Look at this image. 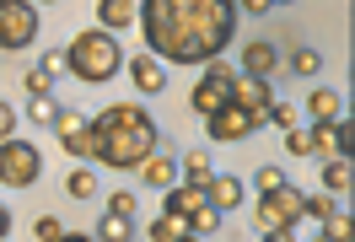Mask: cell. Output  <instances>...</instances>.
<instances>
[{
  "instance_id": "6da1fadb",
  "label": "cell",
  "mask_w": 355,
  "mask_h": 242,
  "mask_svg": "<svg viewBox=\"0 0 355 242\" xmlns=\"http://www.w3.org/2000/svg\"><path fill=\"white\" fill-rule=\"evenodd\" d=\"M237 0H140L135 22L146 33V49L173 65H205L226 54L237 33Z\"/></svg>"
},
{
  "instance_id": "7a4b0ae2",
  "label": "cell",
  "mask_w": 355,
  "mask_h": 242,
  "mask_svg": "<svg viewBox=\"0 0 355 242\" xmlns=\"http://www.w3.org/2000/svg\"><path fill=\"white\" fill-rule=\"evenodd\" d=\"M156 119L140 103H108V108L92 119V162H103V167H119V173H130L140 167L146 156L156 151Z\"/></svg>"
},
{
  "instance_id": "3957f363",
  "label": "cell",
  "mask_w": 355,
  "mask_h": 242,
  "mask_svg": "<svg viewBox=\"0 0 355 242\" xmlns=\"http://www.w3.org/2000/svg\"><path fill=\"white\" fill-rule=\"evenodd\" d=\"M65 70L76 81H87V87H103V81H113L124 70V49H119V38H113L108 27H87L81 38H70Z\"/></svg>"
},
{
  "instance_id": "277c9868",
  "label": "cell",
  "mask_w": 355,
  "mask_h": 242,
  "mask_svg": "<svg viewBox=\"0 0 355 242\" xmlns=\"http://www.w3.org/2000/svg\"><path fill=\"white\" fill-rule=\"evenodd\" d=\"M302 205H307V194L302 189H291V183H280V189H269V194H259V232L275 242H286L296 226H302Z\"/></svg>"
},
{
  "instance_id": "5b68a950",
  "label": "cell",
  "mask_w": 355,
  "mask_h": 242,
  "mask_svg": "<svg viewBox=\"0 0 355 242\" xmlns=\"http://www.w3.org/2000/svg\"><path fill=\"white\" fill-rule=\"evenodd\" d=\"M38 178H44V151H38L33 140L6 135V140H0V183H6V189H33Z\"/></svg>"
},
{
  "instance_id": "8992f818",
  "label": "cell",
  "mask_w": 355,
  "mask_h": 242,
  "mask_svg": "<svg viewBox=\"0 0 355 242\" xmlns=\"http://www.w3.org/2000/svg\"><path fill=\"white\" fill-rule=\"evenodd\" d=\"M38 38V6L33 0H0V49L22 54Z\"/></svg>"
},
{
  "instance_id": "52a82bcc",
  "label": "cell",
  "mask_w": 355,
  "mask_h": 242,
  "mask_svg": "<svg viewBox=\"0 0 355 242\" xmlns=\"http://www.w3.org/2000/svg\"><path fill=\"white\" fill-rule=\"evenodd\" d=\"M259 124H264V119H259V113H248L243 103H232V97H226L216 113H205V130H210V140H226V146H232V140H248Z\"/></svg>"
},
{
  "instance_id": "ba28073f",
  "label": "cell",
  "mask_w": 355,
  "mask_h": 242,
  "mask_svg": "<svg viewBox=\"0 0 355 242\" xmlns=\"http://www.w3.org/2000/svg\"><path fill=\"white\" fill-rule=\"evenodd\" d=\"M232 76H237V70L226 65L221 54H216V60H205V76H200V87H194V113H216L226 103V97H232Z\"/></svg>"
},
{
  "instance_id": "9c48e42d",
  "label": "cell",
  "mask_w": 355,
  "mask_h": 242,
  "mask_svg": "<svg viewBox=\"0 0 355 242\" xmlns=\"http://www.w3.org/2000/svg\"><path fill=\"white\" fill-rule=\"evenodd\" d=\"M54 140L65 146V156H76V162H92V119L76 108H60L54 113Z\"/></svg>"
},
{
  "instance_id": "30bf717a",
  "label": "cell",
  "mask_w": 355,
  "mask_h": 242,
  "mask_svg": "<svg viewBox=\"0 0 355 242\" xmlns=\"http://www.w3.org/2000/svg\"><path fill=\"white\" fill-rule=\"evenodd\" d=\"M232 103H243L248 113H259L264 119L269 113V103H275V87H269V76H232Z\"/></svg>"
},
{
  "instance_id": "8fae6325",
  "label": "cell",
  "mask_w": 355,
  "mask_h": 242,
  "mask_svg": "<svg viewBox=\"0 0 355 242\" xmlns=\"http://www.w3.org/2000/svg\"><path fill=\"white\" fill-rule=\"evenodd\" d=\"M205 199L226 216V210H237V205L248 199V189H243V178H232V173H210L205 178Z\"/></svg>"
},
{
  "instance_id": "7c38bea8",
  "label": "cell",
  "mask_w": 355,
  "mask_h": 242,
  "mask_svg": "<svg viewBox=\"0 0 355 242\" xmlns=\"http://www.w3.org/2000/svg\"><path fill=\"white\" fill-rule=\"evenodd\" d=\"M130 81L146 92V97H156V92L167 87V70H162L156 54H135V60H130Z\"/></svg>"
},
{
  "instance_id": "4fadbf2b",
  "label": "cell",
  "mask_w": 355,
  "mask_h": 242,
  "mask_svg": "<svg viewBox=\"0 0 355 242\" xmlns=\"http://www.w3.org/2000/svg\"><path fill=\"white\" fill-rule=\"evenodd\" d=\"M243 70L248 76H275V70H280V49L269 44V38H253V44L243 49Z\"/></svg>"
},
{
  "instance_id": "5bb4252c",
  "label": "cell",
  "mask_w": 355,
  "mask_h": 242,
  "mask_svg": "<svg viewBox=\"0 0 355 242\" xmlns=\"http://www.w3.org/2000/svg\"><path fill=\"white\" fill-rule=\"evenodd\" d=\"M162 210H178V216H189V210H194V205H205V183H194V178H189V183H167V189H162Z\"/></svg>"
},
{
  "instance_id": "9a60e30c",
  "label": "cell",
  "mask_w": 355,
  "mask_h": 242,
  "mask_svg": "<svg viewBox=\"0 0 355 242\" xmlns=\"http://www.w3.org/2000/svg\"><path fill=\"white\" fill-rule=\"evenodd\" d=\"M135 173H140V183H151V189H167V183H178V162H173V156H162V151H151Z\"/></svg>"
},
{
  "instance_id": "2e32d148",
  "label": "cell",
  "mask_w": 355,
  "mask_h": 242,
  "mask_svg": "<svg viewBox=\"0 0 355 242\" xmlns=\"http://www.w3.org/2000/svg\"><path fill=\"white\" fill-rule=\"evenodd\" d=\"M146 237H151V242H183V237H189V216H178V210H162V216L146 226Z\"/></svg>"
},
{
  "instance_id": "e0dca14e",
  "label": "cell",
  "mask_w": 355,
  "mask_h": 242,
  "mask_svg": "<svg viewBox=\"0 0 355 242\" xmlns=\"http://www.w3.org/2000/svg\"><path fill=\"white\" fill-rule=\"evenodd\" d=\"M130 22H135V0H103V6H97V27L124 33Z\"/></svg>"
},
{
  "instance_id": "ac0fdd59",
  "label": "cell",
  "mask_w": 355,
  "mask_h": 242,
  "mask_svg": "<svg viewBox=\"0 0 355 242\" xmlns=\"http://www.w3.org/2000/svg\"><path fill=\"white\" fill-rule=\"evenodd\" d=\"M307 108H312V119H318V124H334V119L345 113V97H339L334 87H318V92L307 97Z\"/></svg>"
},
{
  "instance_id": "d6986e66",
  "label": "cell",
  "mask_w": 355,
  "mask_h": 242,
  "mask_svg": "<svg viewBox=\"0 0 355 242\" xmlns=\"http://www.w3.org/2000/svg\"><path fill=\"white\" fill-rule=\"evenodd\" d=\"M323 189L329 194H350V156H329L323 162Z\"/></svg>"
},
{
  "instance_id": "ffe728a7",
  "label": "cell",
  "mask_w": 355,
  "mask_h": 242,
  "mask_svg": "<svg viewBox=\"0 0 355 242\" xmlns=\"http://www.w3.org/2000/svg\"><path fill=\"white\" fill-rule=\"evenodd\" d=\"M54 113H60L54 92H38V97H27V119H33V124H54Z\"/></svg>"
},
{
  "instance_id": "44dd1931",
  "label": "cell",
  "mask_w": 355,
  "mask_h": 242,
  "mask_svg": "<svg viewBox=\"0 0 355 242\" xmlns=\"http://www.w3.org/2000/svg\"><path fill=\"white\" fill-rule=\"evenodd\" d=\"M65 194H70V199H92V194H97V178H92V167H76V173L65 178Z\"/></svg>"
},
{
  "instance_id": "7402d4cb",
  "label": "cell",
  "mask_w": 355,
  "mask_h": 242,
  "mask_svg": "<svg viewBox=\"0 0 355 242\" xmlns=\"http://www.w3.org/2000/svg\"><path fill=\"white\" fill-rule=\"evenodd\" d=\"M329 130H334V151H339V156H350V151H355V124H350V113H339Z\"/></svg>"
},
{
  "instance_id": "603a6c76",
  "label": "cell",
  "mask_w": 355,
  "mask_h": 242,
  "mask_svg": "<svg viewBox=\"0 0 355 242\" xmlns=\"http://www.w3.org/2000/svg\"><path fill=\"white\" fill-rule=\"evenodd\" d=\"M286 151H291V156H318V146H312V130L291 124V130H286Z\"/></svg>"
},
{
  "instance_id": "cb8c5ba5",
  "label": "cell",
  "mask_w": 355,
  "mask_h": 242,
  "mask_svg": "<svg viewBox=\"0 0 355 242\" xmlns=\"http://www.w3.org/2000/svg\"><path fill=\"white\" fill-rule=\"evenodd\" d=\"M33 237H38V242H54V237H70V226L60 216H38V221H33Z\"/></svg>"
},
{
  "instance_id": "d4e9b609",
  "label": "cell",
  "mask_w": 355,
  "mask_h": 242,
  "mask_svg": "<svg viewBox=\"0 0 355 242\" xmlns=\"http://www.w3.org/2000/svg\"><path fill=\"white\" fill-rule=\"evenodd\" d=\"M350 232H355L350 216H339V210H334V216H323V237H329V242H350Z\"/></svg>"
},
{
  "instance_id": "484cf974",
  "label": "cell",
  "mask_w": 355,
  "mask_h": 242,
  "mask_svg": "<svg viewBox=\"0 0 355 242\" xmlns=\"http://www.w3.org/2000/svg\"><path fill=\"white\" fill-rule=\"evenodd\" d=\"M291 70H296V76H318V70H323V54H318V49H296V54H291Z\"/></svg>"
},
{
  "instance_id": "4316f807",
  "label": "cell",
  "mask_w": 355,
  "mask_h": 242,
  "mask_svg": "<svg viewBox=\"0 0 355 242\" xmlns=\"http://www.w3.org/2000/svg\"><path fill=\"white\" fill-rule=\"evenodd\" d=\"M97 237H103V242H130V221H124V216H103Z\"/></svg>"
},
{
  "instance_id": "83f0119b",
  "label": "cell",
  "mask_w": 355,
  "mask_h": 242,
  "mask_svg": "<svg viewBox=\"0 0 355 242\" xmlns=\"http://www.w3.org/2000/svg\"><path fill=\"white\" fill-rule=\"evenodd\" d=\"M269 124H275V130H291V124H296V108H291V103H280V97H275V103H269V113H264Z\"/></svg>"
},
{
  "instance_id": "f1b7e54d",
  "label": "cell",
  "mask_w": 355,
  "mask_h": 242,
  "mask_svg": "<svg viewBox=\"0 0 355 242\" xmlns=\"http://www.w3.org/2000/svg\"><path fill=\"white\" fill-rule=\"evenodd\" d=\"M27 92H33V97H38V92H54V70L33 65V70H27Z\"/></svg>"
},
{
  "instance_id": "f546056e",
  "label": "cell",
  "mask_w": 355,
  "mask_h": 242,
  "mask_svg": "<svg viewBox=\"0 0 355 242\" xmlns=\"http://www.w3.org/2000/svg\"><path fill=\"white\" fill-rule=\"evenodd\" d=\"M183 173L194 178V183H205V178H210V156H205V151H189V156H183Z\"/></svg>"
},
{
  "instance_id": "4dcf8cb0",
  "label": "cell",
  "mask_w": 355,
  "mask_h": 242,
  "mask_svg": "<svg viewBox=\"0 0 355 242\" xmlns=\"http://www.w3.org/2000/svg\"><path fill=\"white\" fill-rule=\"evenodd\" d=\"M302 216H312V221H323V216H334V194H312L307 205H302Z\"/></svg>"
},
{
  "instance_id": "1f68e13d",
  "label": "cell",
  "mask_w": 355,
  "mask_h": 242,
  "mask_svg": "<svg viewBox=\"0 0 355 242\" xmlns=\"http://www.w3.org/2000/svg\"><path fill=\"white\" fill-rule=\"evenodd\" d=\"M108 216H124V221H135V194H130V189H119V194L108 199Z\"/></svg>"
},
{
  "instance_id": "d6a6232c",
  "label": "cell",
  "mask_w": 355,
  "mask_h": 242,
  "mask_svg": "<svg viewBox=\"0 0 355 242\" xmlns=\"http://www.w3.org/2000/svg\"><path fill=\"white\" fill-rule=\"evenodd\" d=\"M280 183H286V173H280V167H259V194L280 189Z\"/></svg>"
},
{
  "instance_id": "836d02e7",
  "label": "cell",
  "mask_w": 355,
  "mask_h": 242,
  "mask_svg": "<svg viewBox=\"0 0 355 242\" xmlns=\"http://www.w3.org/2000/svg\"><path fill=\"white\" fill-rule=\"evenodd\" d=\"M6 135H17V108H11V103H0V140H6Z\"/></svg>"
},
{
  "instance_id": "e575fe53",
  "label": "cell",
  "mask_w": 355,
  "mask_h": 242,
  "mask_svg": "<svg viewBox=\"0 0 355 242\" xmlns=\"http://www.w3.org/2000/svg\"><path fill=\"white\" fill-rule=\"evenodd\" d=\"M237 11H269V0H237Z\"/></svg>"
},
{
  "instance_id": "d590c367",
  "label": "cell",
  "mask_w": 355,
  "mask_h": 242,
  "mask_svg": "<svg viewBox=\"0 0 355 242\" xmlns=\"http://www.w3.org/2000/svg\"><path fill=\"white\" fill-rule=\"evenodd\" d=\"M6 232H11V210L0 205V242H6Z\"/></svg>"
},
{
  "instance_id": "8d00e7d4",
  "label": "cell",
  "mask_w": 355,
  "mask_h": 242,
  "mask_svg": "<svg viewBox=\"0 0 355 242\" xmlns=\"http://www.w3.org/2000/svg\"><path fill=\"white\" fill-rule=\"evenodd\" d=\"M269 6H291V0H269Z\"/></svg>"
},
{
  "instance_id": "74e56055",
  "label": "cell",
  "mask_w": 355,
  "mask_h": 242,
  "mask_svg": "<svg viewBox=\"0 0 355 242\" xmlns=\"http://www.w3.org/2000/svg\"><path fill=\"white\" fill-rule=\"evenodd\" d=\"M33 6H44V0H33Z\"/></svg>"
}]
</instances>
